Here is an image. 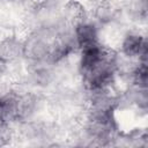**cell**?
Wrapping results in <instances>:
<instances>
[{
	"label": "cell",
	"mask_w": 148,
	"mask_h": 148,
	"mask_svg": "<svg viewBox=\"0 0 148 148\" xmlns=\"http://www.w3.org/2000/svg\"><path fill=\"white\" fill-rule=\"evenodd\" d=\"M119 53L127 58L138 59L141 64H147L146 37L135 30H127L119 43Z\"/></svg>",
	"instance_id": "6da1fadb"
},
{
	"label": "cell",
	"mask_w": 148,
	"mask_h": 148,
	"mask_svg": "<svg viewBox=\"0 0 148 148\" xmlns=\"http://www.w3.org/2000/svg\"><path fill=\"white\" fill-rule=\"evenodd\" d=\"M99 29H101V24H98L96 20L92 17V15L91 16L89 15V13L83 20H81L75 25H73L79 50H83L86 47L101 43Z\"/></svg>",
	"instance_id": "7a4b0ae2"
},
{
	"label": "cell",
	"mask_w": 148,
	"mask_h": 148,
	"mask_svg": "<svg viewBox=\"0 0 148 148\" xmlns=\"http://www.w3.org/2000/svg\"><path fill=\"white\" fill-rule=\"evenodd\" d=\"M0 58L13 61L23 58V40L16 35H8L0 39Z\"/></svg>",
	"instance_id": "3957f363"
},
{
	"label": "cell",
	"mask_w": 148,
	"mask_h": 148,
	"mask_svg": "<svg viewBox=\"0 0 148 148\" xmlns=\"http://www.w3.org/2000/svg\"><path fill=\"white\" fill-rule=\"evenodd\" d=\"M87 14L88 10L86 6L79 0H67L66 3L60 9V15L62 20L72 27L75 25L81 20H83L87 16Z\"/></svg>",
	"instance_id": "277c9868"
},
{
	"label": "cell",
	"mask_w": 148,
	"mask_h": 148,
	"mask_svg": "<svg viewBox=\"0 0 148 148\" xmlns=\"http://www.w3.org/2000/svg\"><path fill=\"white\" fill-rule=\"evenodd\" d=\"M91 15L98 24L103 25L117 21V17L119 15V9L112 1H104L94 6V10Z\"/></svg>",
	"instance_id": "5b68a950"
},
{
	"label": "cell",
	"mask_w": 148,
	"mask_h": 148,
	"mask_svg": "<svg viewBox=\"0 0 148 148\" xmlns=\"http://www.w3.org/2000/svg\"><path fill=\"white\" fill-rule=\"evenodd\" d=\"M8 76V61L0 58V77Z\"/></svg>",
	"instance_id": "8992f818"
},
{
	"label": "cell",
	"mask_w": 148,
	"mask_h": 148,
	"mask_svg": "<svg viewBox=\"0 0 148 148\" xmlns=\"http://www.w3.org/2000/svg\"><path fill=\"white\" fill-rule=\"evenodd\" d=\"M88 1H90V2L95 6V5H97V3H101V2H104V1H112V0H88Z\"/></svg>",
	"instance_id": "52a82bcc"
},
{
	"label": "cell",
	"mask_w": 148,
	"mask_h": 148,
	"mask_svg": "<svg viewBox=\"0 0 148 148\" xmlns=\"http://www.w3.org/2000/svg\"><path fill=\"white\" fill-rule=\"evenodd\" d=\"M7 2H17V1H21V0H6Z\"/></svg>",
	"instance_id": "ba28073f"
}]
</instances>
